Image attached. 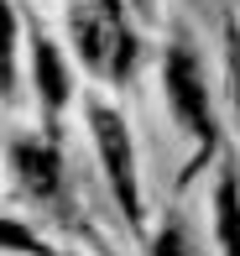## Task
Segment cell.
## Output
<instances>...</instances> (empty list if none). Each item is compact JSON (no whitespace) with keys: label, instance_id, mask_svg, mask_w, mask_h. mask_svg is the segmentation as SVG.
<instances>
[{"label":"cell","instance_id":"cell-1","mask_svg":"<svg viewBox=\"0 0 240 256\" xmlns=\"http://www.w3.org/2000/svg\"><path fill=\"white\" fill-rule=\"evenodd\" d=\"M73 37L78 52L94 74L105 78H125L136 63V37L120 21V0H78L73 6Z\"/></svg>","mask_w":240,"mask_h":256},{"label":"cell","instance_id":"cell-2","mask_svg":"<svg viewBox=\"0 0 240 256\" xmlns=\"http://www.w3.org/2000/svg\"><path fill=\"white\" fill-rule=\"evenodd\" d=\"M89 126H94V146H99V162H105V178L115 188V199L125 209V220H141V188H136V152H131V131L115 110L94 104L89 110Z\"/></svg>","mask_w":240,"mask_h":256},{"label":"cell","instance_id":"cell-3","mask_svg":"<svg viewBox=\"0 0 240 256\" xmlns=\"http://www.w3.org/2000/svg\"><path fill=\"white\" fill-rule=\"evenodd\" d=\"M162 78H167V100H173V115L183 126H188L193 136H199L204 146L214 142V115H209V84H204V68H199V58H193V48H167V68H162Z\"/></svg>","mask_w":240,"mask_h":256},{"label":"cell","instance_id":"cell-4","mask_svg":"<svg viewBox=\"0 0 240 256\" xmlns=\"http://www.w3.org/2000/svg\"><path fill=\"white\" fill-rule=\"evenodd\" d=\"M10 162H16V178L31 199H58L63 188V162L47 142H16L10 146Z\"/></svg>","mask_w":240,"mask_h":256},{"label":"cell","instance_id":"cell-5","mask_svg":"<svg viewBox=\"0 0 240 256\" xmlns=\"http://www.w3.org/2000/svg\"><path fill=\"white\" fill-rule=\"evenodd\" d=\"M214 240L225 256H240V178L235 168H225L220 188H214Z\"/></svg>","mask_w":240,"mask_h":256},{"label":"cell","instance_id":"cell-6","mask_svg":"<svg viewBox=\"0 0 240 256\" xmlns=\"http://www.w3.org/2000/svg\"><path fill=\"white\" fill-rule=\"evenodd\" d=\"M31 68H37V89H42V104L47 110H63L68 100V74H63V58L47 37H31Z\"/></svg>","mask_w":240,"mask_h":256},{"label":"cell","instance_id":"cell-7","mask_svg":"<svg viewBox=\"0 0 240 256\" xmlns=\"http://www.w3.org/2000/svg\"><path fill=\"white\" fill-rule=\"evenodd\" d=\"M152 256H204L199 246H193V236H188V225H162V236L152 240Z\"/></svg>","mask_w":240,"mask_h":256},{"label":"cell","instance_id":"cell-8","mask_svg":"<svg viewBox=\"0 0 240 256\" xmlns=\"http://www.w3.org/2000/svg\"><path fill=\"white\" fill-rule=\"evenodd\" d=\"M230 74H235V104H240V37H230Z\"/></svg>","mask_w":240,"mask_h":256},{"label":"cell","instance_id":"cell-9","mask_svg":"<svg viewBox=\"0 0 240 256\" xmlns=\"http://www.w3.org/2000/svg\"><path fill=\"white\" fill-rule=\"evenodd\" d=\"M136 6H146V0H136Z\"/></svg>","mask_w":240,"mask_h":256}]
</instances>
